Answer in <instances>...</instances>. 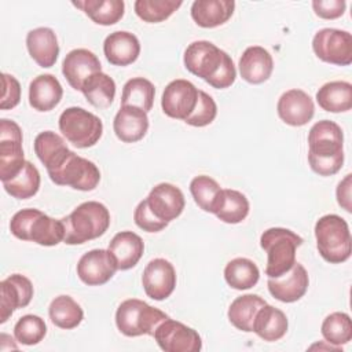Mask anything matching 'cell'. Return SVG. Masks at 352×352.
<instances>
[{
  "mask_svg": "<svg viewBox=\"0 0 352 352\" xmlns=\"http://www.w3.org/2000/svg\"><path fill=\"white\" fill-rule=\"evenodd\" d=\"M183 62L190 73L205 80L216 89L231 87L236 78L232 58L206 40L192 41L184 51Z\"/></svg>",
  "mask_w": 352,
  "mask_h": 352,
  "instance_id": "6da1fadb",
  "label": "cell"
},
{
  "mask_svg": "<svg viewBox=\"0 0 352 352\" xmlns=\"http://www.w3.org/2000/svg\"><path fill=\"white\" fill-rule=\"evenodd\" d=\"M312 50L326 63L348 66L352 63V34L333 28L320 29L312 38Z\"/></svg>",
  "mask_w": 352,
  "mask_h": 352,
  "instance_id": "30bf717a",
  "label": "cell"
},
{
  "mask_svg": "<svg viewBox=\"0 0 352 352\" xmlns=\"http://www.w3.org/2000/svg\"><path fill=\"white\" fill-rule=\"evenodd\" d=\"M241 77L249 84H261L267 81L274 70L271 54L260 45L248 47L239 59Z\"/></svg>",
  "mask_w": 352,
  "mask_h": 352,
  "instance_id": "603a6c76",
  "label": "cell"
},
{
  "mask_svg": "<svg viewBox=\"0 0 352 352\" xmlns=\"http://www.w3.org/2000/svg\"><path fill=\"white\" fill-rule=\"evenodd\" d=\"M117 270V261L109 249H92L84 253L77 263V275L88 286L107 283Z\"/></svg>",
  "mask_w": 352,
  "mask_h": 352,
  "instance_id": "5bb4252c",
  "label": "cell"
},
{
  "mask_svg": "<svg viewBox=\"0 0 352 352\" xmlns=\"http://www.w3.org/2000/svg\"><path fill=\"white\" fill-rule=\"evenodd\" d=\"M52 183L80 191H92L100 182L99 168L89 160L67 150L54 165L47 168Z\"/></svg>",
  "mask_w": 352,
  "mask_h": 352,
  "instance_id": "52a82bcc",
  "label": "cell"
},
{
  "mask_svg": "<svg viewBox=\"0 0 352 352\" xmlns=\"http://www.w3.org/2000/svg\"><path fill=\"white\" fill-rule=\"evenodd\" d=\"M166 318L169 316L165 312L139 298L122 301L116 311L117 329L126 337L153 336L158 324Z\"/></svg>",
  "mask_w": 352,
  "mask_h": 352,
  "instance_id": "ba28073f",
  "label": "cell"
},
{
  "mask_svg": "<svg viewBox=\"0 0 352 352\" xmlns=\"http://www.w3.org/2000/svg\"><path fill=\"white\" fill-rule=\"evenodd\" d=\"M48 315L51 322L65 330H72L77 327L84 318V311L77 301L70 296L62 294L55 297L48 308Z\"/></svg>",
  "mask_w": 352,
  "mask_h": 352,
  "instance_id": "836d02e7",
  "label": "cell"
},
{
  "mask_svg": "<svg viewBox=\"0 0 352 352\" xmlns=\"http://www.w3.org/2000/svg\"><path fill=\"white\" fill-rule=\"evenodd\" d=\"M81 92L94 107L107 109L116 96V82L110 76L99 72L84 82Z\"/></svg>",
  "mask_w": 352,
  "mask_h": 352,
  "instance_id": "e575fe53",
  "label": "cell"
},
{
  "mask_svg": "<svg viewBox=\"0 0 352 352\" xmlns=\"http://www.w3.org/2000/svg\"><path fill=\"white\" fill-rule=\"evenodd\" d=\"M67 150L65 140L52 131L40 132L34 139V153L45 169Z\"/></svg>",
  "mask_w": 352,
  "mask_h": 352,
  "instance_id": "ab89813d",
  "label": "cell"
},
{
  "mask_svg": "<svg viewBox=\"0 0 352 352\" xmlns=\"http://www.w3.org/2000/svg\"><path fill=\"white\" fill-rule=\"evenodd\" d=\"M232 0H195L191 6V18L205 29L217 28L226 23L234 14Z\"/></svg>",
  "mask_w": 352,
  "mask_h": 352,
  "instance_id": "4316f807",
  "label": "cell"
},
{
  "mask_svg": "<svg viewBox=\"0 0 352 352\" xmlns=\"http://www.w3.org/2000/svg\"><path fill=\"white\" fill-rule=\"evenodd\" d=\"M1 81H3V96L0 102V109L1 110L14 109L21 100L19 81L14 76L7 73L1 74Z\"/></svg>",
  "mask_w": 352,
  "mask_h": 352,
  "instance_id": "f6af8a7d",
  "label": "cell"
},
{
  "mask_svg": "<svg viewBox=\"0 0 352 352\" xmlns=\"http://www.w3.org/2000/svg\"><path fill=\"white\" fill-rule=\"evenodd\" d=\"M220 190H221L220 184L214 179L206 175L195 176L190 183V192L195 204L204 212H209V213L213 212Z\"/></svg>",
  "mask_w": 352,
  "mask_h": 352,
  "instance_id": "60d3db41",
  "label": "cell"
},
{
  "mask_svg": "<svg viewBox=\"0 0 352 352\" xmlns=\"http://www.w3.org/2000/svg\"><path fill=\"white\" fill-rule=\"evenodd\" d=\"M73 6L82 10L95 23L103 26L117 23L125 12L122 0H84L73 1Z\"/></svg>",
  "mask_w": 352,
  "mask_h": 352,
  "instance_id": "1f68e13d",
  "label": "cell"
},
{
  "mask_svg": "<svg viewBox=\"0 0 352 352\" xmlns=\"http://www.w3.org/2000/svg\"><path fill=\"white\" fill-rule=\"evenodd\" d=\"M319 107L329 113H344L352 107V85L348 81H330L316 92Z\"/></svg>",
  "mask_w": 352,
  "mask_h": 352,
  "instance_id": "f546056e",
  "label": "cell"
},
{
  "mask_svg": "<svg viewBox=\"0 0 352 352\" xmlns=\"http://www.w3.org/2000/svg\"><path fill=\"white\" fill-rule=\"evenodd\" d=\"M309 278L302 264L294 263L290 271L278 278H268L267 286L271 296L282 302L298 301L308 290Z\"/></svg>",
  "mask_w": 352,
  "mask_h": 352,
  "instance_id": "d6986e66",
  "label": "cell"
},
{
  "mask_svg": "<svg viewBox=\"0 0 352 352\" xmlns=\"http://www.w3.org/2000/svg\"><path fill=\"white\" fill-rule=\"evenodd\" d=\"M133 220L139 228H142L143 231H147V232H158L168 226L166 221L160 220L151 212V209L147 204V199H143L138 204V206L135 208V212H133Z\"/></svg>",
  "mask_w": 352,
  "mask_h": 352,
  "instance_id": "ee69618b",
  "label": "cell"
},
{
  "mask_svg": "<svg viewBox=\"0 0 352 352\" xmlns=\"http://www.w3.org/2000/svg\"><path fill=\"white\" fill-rule=\"evenodd\" d=\"M155 88L151 81L143 77H133L124 84L121 106H135L148 113L154 103Z\"/></svg>",
  "mask_w": 352,
  "mask_h": 352,
  "instance_id": "8d00e7d4",
  "label": "cell"
},
{
  "mask_svg": "<svg viewBox=\"0 0 352 352\" xmlns=\"http://www.w3.org/2000/svg\"><path fill=\"white\" fill-rule=\"evenodd\" d=\"M26 47L40 67H52L59 55L56 34L50 28H36L26 34Z\"/></svg>",
  "mask_w": 352,
  "mask_h": 352,
  "instance_id": "cb8c5ba5",
  "label": "cell"
},
{
  "mask_svg": "<svg viewBox=\"0 0 352 352\" xmlns=\"http://www.w3.org/2000/svg\"><path fill=\"white\" fill-rule=\"evenodd\" d=\"M67 245H81L102 236L110 226L109 209L98 201L80 204L69 216L62 219Z\"/></svg>",
  "mask_w": 352,
  "mask_h": 352,
  "instance_id": "3957f363",
  "label": "cell"
},
{
  "mask_svg": "<svg viewBox=\"0 0 352 352\" xmlns=\"http://www.w3.org/2000/svg\"><path fill=\"white\" fill-rule=\"evenodd\" d=\"M279 118L290 126L308 124L315 114V104L311 96L302 89H289L283 92L276 104Z\"/></svg>",
  "mask_w": 352,
  "mask_h": 352,
  "instance_id": "e0dca14e",
  "label": "cell"
},
{
  "mask_svg": "<svg viewBox=\"0 0 352 352\" xmlns=\"http://www.w3.org/2000/svg\"><path fill=\"white\" fill-rule=\"evenodd\" d=\"M302 245V238L289 228L272 227L260 236V246L267 253L265 275L278 278L292 270L296 263V250Z\"/></svg>",
  "mask_w": 352,
  "mask_h": 352,
  "instance_id": "5b68a950",
  "label": "cell"
},
{
  "mask_svg": "<svg viewBox=\"0 0 352 352\" xmlns=\"http://www.w3.org/2000/svg\"><path fill=\"white\" fill-rule=\"evenodd\" d=\"M99 72H102L100 60L92 51L85 48L72 50L62 63V73L76 91H81L84 82Z\"/></svg>",
  "mask_w": 352,
  "mask_h": 352,
  "instance_id": "ac0fdd59",
  "label": "cell"
},
{
  "mask_svg": "<svg viewBox=\"0 0 352 352\" xmlns=\"http://www.w3.org/2000/svg\"><path fill=\"white\" fill-rule=\"evenodd\" d=\"M182 4V0H136L133 8L142 21L158 23L168 19Z\"/></svg>",
  "mask_w": 352,
  "mask_h": 352,
  "instance_id": "f35d334b",
  "label": "cell"
},
{
  "mask_svg": "<svg viewBox=\"0 0 352 352\" xmlns=\"http://www.w3.org/2000/svg\"><path fill=\"white\" fill-rule=\"evenodd\" d=\"M40 183L41 177L38 169L32 162L26 161L18 175L7 182H3V187L11 197L16 199H28L37 194Z\"/></svg>",
  "mask_w": 352,
  "mask_h": 352,
  "instance_id": "d590c367",
  "label": "cell"
},
{
  "mask_svg": "<svg viewBox=\"0 0 352 352\" xmlns=\"http://www.w3.org/2000/svg\"><path fill=\"white\" fill-rule=\"evenodd\" d=\"M47 334L44 319L37 315H23L14 326V337L23 345H36Z\"/></svg>",
  "mask_w": 352,
  "mask_h": 352,
  "instance_id": "b9f144b4",
  "label": "cell"
},
{
  "mask_svg": "<svg viewBox=\"0 0 352 352\" xmlns=\"http://www.w3.org/2000/svg\"><path fill=\"white\" fill-rule=\"evenodd\" d=\"M319 254L330 264H341L351 257L352 239L348 223L338 214H324L315 224Z\"/></svg>",
  "mask_w": 352,
  "mask_h": 352,
  "instance_id": "8992f818",
  "label": "cell"
},
{
  "mask_svg": "<svg viewBox=\"0 0 352 352\" xmlns=\"http://www.w3.org/2000/svg\"><path fill=\"white\" fill-rule=\"evenodd\" d=\"M197 87L184 78L170 81L161 98V107L165 116L175 120H186L195 109L198 100Z\"/></svg>",
  "mask_w": 352,
  "mask_h": 352,
  "instance_id": "4fadbf2b",
  "label": "cell"
},
{
  "mask_svg": "<svg viewBox=\"0 0 352 352\" xmlns=\"http://www.w3.org/2000/svg\"><path fill=\"white\" fill-rule=\"evenodd\" d=\"M63 96L59 80L52 74H40L29 84V104L37 111L55 109Z\"/></svg>",
  "mask_w": 352,
  "mask_h": 352,
  "instance_id": "d4e9b609",
  "label": "cell"
},
{
  "mask_svg": "<svg viewBox=\"0 0 352 352\" xmlns=\"http://www.w3.org/2000/svg\"><path fill=\"white\" fill-rule=\"evenodd\" d=\"M22 131L19 125L3 118L0 120V179L7 182L12 179L25 165L22 148Z\"/></svg>",
  "mask_w": 352,
  "mask_h": 352,
  "instance_id": "8fae6325",
  "label": "cell"
},
{
  "mask_svg": "<svg viewBox=\"0 0 352 352\" xmlns=\"http://www.w3.org/2000/svg\"><path fill=\"white\" fill-rule=\"evenodd\" d=\"M314 12L323 19H337L344 15L346 3L344 0H315L312 1Z\"/></svg>",
  "mask_w": 352,
  "mask_h": 352,
  "instance_id": "bcb514c9",
  "label": "cell"
},
{
  "mask_svg": "<svg viewBox=\"0 0 352 352\" xmlns=\"http://www.w3.org/2000/svg\"><path fill=\"white\" fill-rule=\"evenodd\" d=\"M320 333L326 342L341 346L352 340V322L345 312H333L322 322Z\"/></svg>",
  "mask_w": 352,
  "mask_h": 352,
  "instance_id": "74e56055",
  "label": "cell"
},
{
  "mask_svg": "<svg viewBox=\"0 0 352 352\" xmlns=\"http://www.w3.org/2000/svg\"><path fill=\"white\" fill-rule=\"evenodd\" d=\"M151 212L166 223L179 217L186 206V199L179 187L170 183L154 186L146 198Z\"/></svg>",
  "mask_w": 352,
  "mask_h": 352,
  "instance_id": "ffe728a7",
  "label": "cell"
},
{
  "mask_svg": "<svg viewBox=\"0 0 352 352\" xmlns=\"http://www.w3.org/2000/svg\"><path fill=\"white\" fill-rule=\"evenodd\" d=\"M113 129L116 136L124 143L139 142L148 129L147 113L135 106H121L114 117Z\"/></svg>",
  "mask_w": 352,
  "mask_h": 352,
  "instance_id": "44dd1931",
  "label": "cell"
},
{
  "mask_svg": "<svg viewBox=\"0 0 352 352\" xmlns=\"http://www.w3.org/2000/svg\"><path fill=\"white\" fill-rule=\"evenodd\" d=\"M308 162L319 176L336 175L344 164V135L338 124L322 120L308 133Z\"/></svg>",
  "mask_w": 352,
  "mask_h": 352,
  "instance_id": "7a4b0ae2",
  "label": "cell"
},
{
  "mask_svg": "<svg viewBox=\"0 0 352 352\" xmlns=\"http://www.w3.org/2000/svg\"><path fill=\"white\" fill-rule=\"evenodd\" d=\"M351 187H352V175L348 173L337 186L336 197L338 205L345 209L346 212H352L351 206Z\"/></svg>",
  "mask_w": 352,
  "mask_h": 352,
  "instance_id": "7dc6e473",
  "label": "cell"
},
{
  "mask_svg": "<svg viewBox=\"0 0 352 352\" xmlns=\"http://www.w3.org/2000/svg\"><path fill=\"white\" fill-rule=\"evenodd\" d=\"M142 285L147 297L155 301L168 298L176 287L175 267L161 257L151 260L143 270Z\"/></svg>",
  "mask_w": 352,
  "mask_h": 352,
  "instance_id": "9a60e30c",
  "label": "cell"
},
{
  "mask_svg": "<svg viewBox=\"0 0 352 352\" xmlns=\"http://www.w3.org/2000/svg\"><path fill=\"white\" fill-rule=\"evenodd\" d=\"M289 327L287 316L279 308L270 304L263 305L256 314L253 322V331L264 341L272 342L280 340Z\"/></svg>",
  "mask_w": 352,
  "mask_h": 352,
  "instance_id": "f1b7e54d",
  "label": "cell"
},
{
  "mask_svg": "<svg viewBox=\"0 0 352 352\" xmlns=\"http://www.w3.org/2000/svg\"><path fill=\"white\" fill-rule=\"evenodd\" d=\"M267 301L257 294H243L236 297L228 308V320L238 330L250 333L253 331V322L258 309Z\"/></svg>",
  "mask_w": 352,
  "mask_h": 352,
  "instance_id": "4dcf8cb0",
  "label": "cell"
},
{
  "mask_svg": "<svg viewBox=\"0 0 352 352\" xmlns=\"http://www.w3.org/2000/svg\"><path fill=\"white\" fill-rule=\"evenodd\" d=\"M30 279L21 274H12L0 282V323H6L14 311L29 305L33 297Z\"/></svg>",
  "mask_w": 352,
  "mask_h": 352,
  "instance_id": "2e32d148",
  "label": "cell"
},
{
  "mask_svg": "<svg viewBox=\"0 0 352 352\" xmlns=\"http://www.w3.org/2000/svg\"><path fill=\"white\" fill-rule=\"evenodd\" d=\"M217 116V104L214 99L204 91H198V100L194 111L184 120L191 126H206L213 122Z\"/></svg>",
  "mask_w": 352,
  "mask_h": 352,
  "instance_id": "7bdbcfd3",
  "label": "cell"
},
{
  "mask_svg": "<svg viewBox=\"0 0 352 352\" xmlns=\"http://www.w3.org/2000/svg\"><path fill=\"white\" fill-rule=\"evenodd\" d=\"M59 131L77 148L95 146L103 133L102 120L82 107H67L59 116Z\"/></svg>",
  "mask_w": 352,
  "mask_h": 352,
  "instance_id": "9c48e42d",
  "label": "cell"
},
{
  "mask_svg": "<svg viewBox=\"0 0 352 352\" xmlns=\"http://www.w3.org/2000/svg\"><path fill=\"white\" fill-rule=\"evenodd\" d=\"M10 231L18 239L32 241L41 246H55L65 239L62 219H52L33 208L18 210L11 217Z\"/></svg>",
  "mask_w": 352,
  "mask_h": 352,
  "instance_id": "277c9868",
  "label": "cell"
},
{
  "mask_svg": "<svg viewBox=\"0 0 352 352\" xmlns=\"http://www.w3.org/2000/svg\"><path fill=\"white\" fill-rule=\"evenodd\" d=\"M153 337L165 352H198L202 349V340L198 331L170 318L158 324Z\"/></svg>",
  "mask_w": 352,
  "mask_h": 352,
  "instance_id": "7c38bea8",
  "label": "cell"
},
{
  "mask_svg": "<svg viewBox=\"0 0 352 352\" xmlns=\"http://www.w3.org/2000/svg\"><path fill=\"white\" fill-rule=\"evenodd\" d=\"M109 252L114 256L121 271L133 268L143 256L144 242L132 231L117 232L109 243Z\"/></svg>",
  "mask_w": 352,
  "mask_h": 352,
  "instance_id": "484cf974",
  "label": "cell"
},
{
  "mask_svg": "<svg viewBox=\"0 0 352 352\" xmlns=\"http://www.w3.org/2000/svg\"><path fill=\"white\" fill-rule=\"evenodd\" d=\"M249 209L250 205L245 194L232 188H221L212 213L227 224H238L246 219Z\"/></svg>",
  "mask_w": 352,
  "mask_h": 352,
  "instance_id": "83f0119b",
  "label": "cell"
},
{
  "mask_svg": "<svg viewBox=\"0 0 352 352\" xmlns=\"http://www.w3.org/2000/svg\"><path fill=\"white\" fill-rule=\"evenodd\" d=\"M224 279L232 289L248 290L260 279V270L254 261L246 257H236L227 263Z\"/></svg>",
  "mask_w": 352,
  "mask_h": 352,
  "instance_id": "d6a6232c",
  "label": "cell"
},
{
  "mask_svg": "<svg viewBox=\"0 0 352 352\" xmlns=\"http://www.w3.org/2000/svg\"><path fill=\"white\" fill-rule=\"evenodd\" d=\"M103 52L111 65L128 66L139 58L140 43L133 33L117 30L104 38Z\"/></svg>",
  "mask_w": 352,
  "mask_h": 352,
  "instance_id": "7402d4cb",
  "label": "cell"
}]
</instances>
